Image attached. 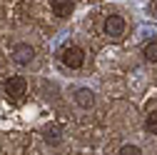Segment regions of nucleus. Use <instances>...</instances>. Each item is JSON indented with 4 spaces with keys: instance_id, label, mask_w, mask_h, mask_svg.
<instances>
[{
    "instance_id": "f03ea898",
    "label": "nucleus",
    "mask_w": 157,
    "mask_h": 155,
    "mask_svg": "<svg viewBox=\"0 0 157 155\" xmlns=\"http://www.w3.org/2000/svg\"><path fill=\"white\" fill-rule=\"evenodd\" d=\"M25 93H28V80L23 75H10L5 80V95L10 100H23Z\"/></svg>"
},
{
    "instance_id": "1a4fd4ad",
    "label": "nucleus",
    "mask_w": 157,
    "mask_h": 155,
    "mask_svg": "<svg viewBox=\"0 0 157 155\" xmlns=\"http://www.w3.org/2000/svg\"><path fill=\"white\" fill-rule=\"evenodd\" d=\"M120 155H142V150L137 145H122L120 148Z\"/></svg>"
},
{
    "instance_id": "6e6552de",
    "label": "nucleus",
    "mask_w": 157,
    "mask_h": 155,
    "mask_svg": "<svg viewBox=\"0 0 157 155\" xmlns=\"http://www.w3.org/2000/svg\"><path fill=\"white\" fill-rule=\"evenodd\" d=\"M145 130L150 135H157V110H150L145 115Z\"/></svg>"
},
{
    "instance_id": "9b49d317",
    "label": "nucleus",
    "mask_w": 157,
    "mask_h": 155,
    "mask_svg": "<svg viewBox=\"0 0 157 155\" xmlns=\"http://www.w3.org/2000/svg\"><path fill=\"white\" fill-rule=\"evenodd\" d=\"M150 13L157 15V0H150Z\"/></svg>"
},
{
    "instance_id": "20e7f679",
    "label": "nucleus",
    "mask_w": 157,
    "mask_h": 155,
    "mask_svg": "<svg viewBox=\"0 0 157 155\" xmlns=\"http://www.w3.org/2000/svg\"><path fill=\"white\" fill-rule=\"evenodd\" d=\"M10 58H13L17 65H30V63H33V58H35V50H33L30 43H17V45H13Z\"/></svg>"
},
{
    "instance_id": "0eeeda50",
    "label": "nucleus",
    "mask_w": 157,
    "mask_h": 155,
    "mask_svg": "<svg viewBox=\"0 0 157 155\" xmlns=\"http://www.w3.org/2000/svg\"><path fill=\"white\" fill-rule=\"evenodd\" d=\"M142 58H145L147 63H157V40L145 43V48H142Z\"/></svg>"
},
{
    "instance_id": "9d476101",
    "label": "nucleus",
    "mask_w": 157,
    "mask_h": 155,
    "mask_svg": "<svg viewBox=\"0 0 157 155\" xmlns=\"http://www.w3.org/2000/svg\"><path fill=\"white\" fill-rule=\"evenodd\" d=\"M45 140H48V143H52V145H55V143H57V140H60V138H57V133H55V130H52V133H50V130H48V133H45Z\"/></svg>"
},
{
    "instance_id": "423d86ee",
    "label": "nucleus",
    "mask_w": 157,
    "mask_h": 155,
    "mask_svg": "<svg viewBox=\"0 0 157 155\" xmlns=\"http://www.w3.org/2000/svg\"><path fill=\"white\" fill-rule=\"evenodd\" d=\"M75 103L80 105L82 110H90L95 105V93L90 88H80V90H75Z\"/></svg>"
},
{
    "instance_id": "39448f33",
    "label": "nucleus",
    "mask_w": 157,
    "mask_h": 155,
    "mask_svg": "<svg viewBox=\"0 0 157 155\" xmlns=\"http://www.w3.org/2000/svg\"><path fill=\"white\" fill-rule=\"evenodd\" d=\"M72 10H75V0H50V13L55 18H60V20L70 18Z\"/></svg>"
},
{
    "instance_id": "7ed1b4c3",
    "label": "nucleus",
    "mask_w": 157,
    "mask_h": 155,
    "mask_svg": "<svg viewBox=\"0 0 157 155\" xmlns=\"http://www.w3.org/2000/svg\"><path fill=\"white\" fill-rule=\"evenodd\" d=\"M102 30H105L107 38H112V40H120V38L125 35V30H127V23H125L122 15H107L105 23H102Z\"/></svg>"
},
{
    "instance_id": "f257e3e1",
    "label": "nucleus",
    "mask_w": 157,
    "mask_h": 155,
    "mask_svg": "<svg viewBox=\"0 0 157 155\" xmlns=\"http://www.w3.org/2000/svg\"><path fill=\"white\" fill-rule=\"evenodd\" d=\"M60 60H63V65L70 68V70H80V68L85 65V50H82L80 45H65V48L60 50Z\"/></svg>"
}]
</instances>
